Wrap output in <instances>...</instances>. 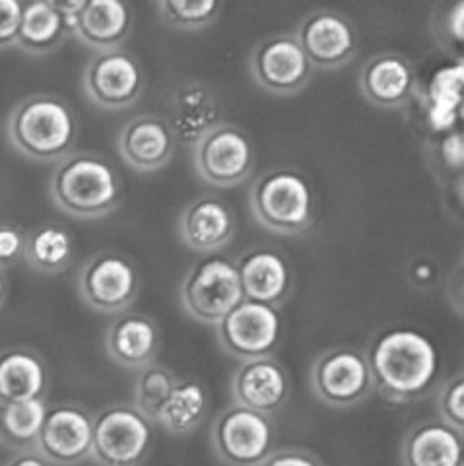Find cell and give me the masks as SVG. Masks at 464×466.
<instances>
[{
	"instance_id": "38",
	"label": "cell",
	"mask_w": 464,
	"mask_h": 466,
	"mask_svg": "<svg viewBox=\"0 0 464 466\" xmlns=\"http://www.w3.org/2000/svg\"><path fill=\"white\" fill-rule=\"evenodd\" d=\"M409 279L418 288H429L438 279V268L428 258H416L409 267Z\"/></svg>"
},
{
	"instance_id": "29",
	"label": "cell",
	"mask_w": 464,
	"mask_h": 466,
	"mask_svg": "<svg viewBox=\"0 0 464 466\" xmlns=\"http://www.w3.org/2000/svg\"><path fill=\"white\" fill-rule=\"evenodd\" d=\"M47 408V399L0 404V445L16 453L35 451Z\"/></svg>"
},
{
	"instance_id": "3",
	"label": "cell",
	"mask_w": 464,
	"mask_h": 466,
	"mask_svg": "<svg viewBox=\"0 0 464 466\" xmlns=\"http://www.w3.org/2000/svg\"><path fill=\"white\" fill-rule=\"evenodd\" d=\"M51 198L56 208L80 220L111 214L123 200V183L106 156L72 152L55 166Z\"/></svg>"
},
{
	"instance_id": "22",
	"label": "cell",
	"mask_w": 464,
	"mask_h": 466,
	"mask_svg": "<svg viewBox=\"0 0 464 466\" xmlns=\"http://www.w3.org/2000/svg\"><path fill=\"white\" fill-rule=\"evenodd\" d=\"M167 123L177 142L195 146L220 119V101L212 87L200 80H188L171 94Z\"/></svg>"
},
{
	"instance_id": "12",
	"label": "cell",
	"mask_w": 464,
	"mask_h": 466,
	"mask_svg": "<svg viewBox=\"0 0 464 466\" xmlns=\"http://www.w3.org/2000/svg\"><path fill=\"white\" fill-rule=\"evenodd\" d=\"M253 80L274 96H294L308 87L313 65L294 34L278 32L255 43L249 56Z\"/></svg>"
},
{
	"instance_id": "37",
	"label": "cell",
	"mask_w": 464,
	"mask_h": 466,
	"mask_svg": "<svg viewBox=\"0 0 464 466\" xmlns=\"http://www.w3.org/2000/svg\"><path fill=\"white\" fill-rule=\"evenodd\" d=\"M258 466H325V464L308 449L282 447V449H274Z\"/></svg>"
},
{
	"instance_id": "31",
	"label": "cell",
	"mask_w": 464,
	"mask_h": 466,
	"mask_svg": "<svg viewBox=\"0 0 464 466\" xmlns=\"http://www.w3.org/2000/svg\"><path fill=\"white\" fill-rule=\"evenodd\" d=\"M176 383L177 375L173 373V370L157 361L150 363V366L142 368L136 377L133 406L154 424L159 408H162Z\"/></svg>"
},
{
	"instance_id": "2",
	"label": "cell",
	"mask_w": 464,
	"mask_h": 466,
	"mask_svg": "<svg viewBox=\"0 0 464 466\" xmlns=\"http://www.w3.org/2000/svg\"><path fill=\"white\" fill-rule=\"evenodd\" d=\"M6 135L14 150L22 156L41 164H59L75 152L80 125L61 96L39 92L12 107L6 119Z\"/></svg>"
},
{
	"instance_id": "13",
	"label": "cell",
	"mask_w": 464,
	"mask_h": 466,
	"mask_svg": "<svg viewBox=\"0 0 464 466\" xmlns=\"http://www.w3.org/2000/svg\"><path fill=\"white\" fill-rule=\"evenodd\" d=\"M84 92L92 104L107 111L133 107L144 94V70L126 49L96 53L82 75Z\"/></svg>"
},
{
	"instance_id": "9",
	"label": "cell",
	"mask_w": 464,
	"mask_h": 466,
	"mask_svg": "<svg viewBox=\"0 0 464 466\" xmlns=\"http://www.w3.org/2000/svg\"><path fill=\"white\" fill-rule=\"evenodd\" d=\"M193 164L205 183L220 188L237 187L255 169L251 137L239 125L217 123L193 146Z\"/></svg>"
},
{
	"instance_id": "30",
	"label": "cell",
	"mask_w": 464,
	"mask_h": 466,
	"mask_svg": "<svg viewBox=\"0 0 464 466\" xmlns=\"http://www.w3.org/2000/svg\"><path fill=\"white\" fill-rule=\"evenodd\" d=\"M426 164L433 177L451 193L462 197V171H464V135L460 127H453L441 133H431L424 142Z\"/></svg>"
},
{
	"instance_id": "33",
	"label": "cell",
	"mask_w": 464,
	"mask_h": 466,
	"mask_svg": "<svg viewBox=\"0 0 464 466\" xmlns=\"http://www.w3.org/2000/svg\"><path fill=\"white\" fill-rule=\"evenodd\" d=\"M429 32L439 49L453 56L455 61H462L464 46V3H441L433 8L429 18Z\"/></svg>"
},
{
	"instance_id": "14",
	"label": "cell",
	"mask_w": 464,
	"mask_h": 466,
	"mask_svg": "<svg viewBox=\"0 0 464 466\" xmlns=\"http://www.w3.org/2000/svg\"><path fill=\"white\" fill-rule=\"evenodd\" d=\"M313 68L337 70L354 61L359 51V34L340 10L317 8L301 18L294 32Z\"/></svg>"
},
{
	"instance_id": "26",
	"label": "cell",
	"mask_w": 464,
	"mask_h": 466,
	"mask_svg": "<svg viewBox=\"0 0 464 466\" xmlns=\"http://www.w3.org/2000/svg\"><path fill=\"white\" fill-rule=\"evenodd\" d=\"M72 35V25L65 14L49 0L24 5L16 47L27 55L41 56L59 49Z\"/></svg>"
},
{
	"instance_id": "28",
	"label": "cell",
	"mask_w": 464,
	"mask_h": 466,
	"mask_svg": "<svg viewBox=\"0 0 464 466\" xmlns=\"http://www.w3.org/2000/svg\"><path fill=\"white\" fill-rule=\"evenodd\" d=\"M75 251L72 231L63 224L49 222L27 231L24 260L41 274H59L70 267Z\"/></svg>"
},
{
	"instance_id": "4",
	"label": "cell",
	"mask_w": 464,
	"mask_h": 466,
	"mask_svg": "<svg viewBox=\"0 0 464 466\" xmlns=\"http://www.w3.org/2000/svg\"><path fill=\"white\" fill-rule=\"evenodd\" d=\"M249 207L255 220L278 236H301L315 224L313 187L296 167H270L253 181Z\"/></svg>"
},
{
	"instance_id": "39",
	"label": "cell",
	"mask_w": 464,
	"mask_h": 466,
	"mask_svg": "<svg viewBox=\"0 0 464 466\" xmlns=\"http://www.w3.org/2000/svg\"><path fill=\"white\" fill-rule=\"evenodd\" d=\"M3 466H53V464L43 459L37 451H20V453L10 457Z\"/></svg>"
},
{
	"instance_id": "25",
	"label": "cell",
	"mask_w": 464,
	"mask_h": 466,
	"mask_svg": "<svg viewBox=\"0 0 464 466\" xmlns=\"http://www.w3.org/2000/svg\"><path fill=\"white\" fill-rule=\"evenodd\" d=\"M49 370L32 348L0 350V404L47 399Z\"/></svg>"
},
{
	"instance_id": "40",
	"label": "cell",
	"mask_w": 464,
	"mask_h": 466,
	"mask_svg": "<svg viewBox=\"0 0 464 466\" xmlns=\"http://www.w3.org/2000/svg\"><path fill=\"white\" fill-rule=\"evenodd\" d=\"M6 294H8V280L5 270H0V308H3L6 301Z\"/></svg>"
},
{
	"instance_id": "24",
	"label": "cell",
	"mask_w": 464,
	"mask_h": 466,
	"mask_svg": "<svg viewBox=\"0 0 464 466\" xmlns=\"http://www.w3.org/2000/svg\"><path fill=\"white\" fill-rule=\"evenodd\" d=\"M133 22V10L121 0H86L76 16L75 37L96 53L121 49Z\"/></svg>"
},
{
	"instance_id": "17",
	"label": "cell",
	"mask_w": 464,
	"mask_h": 466,
	"mask_svg": "<svg viewBox=\"0 0 464 466\" xmlns=\"http://www.w3.org/2000/svg\"><path fill=\"white\" fill-rule=\"evenodd\" d=\"M179 236L197 253L214 255L236 238L237 218L229 202L207 193L198 195L179 214Z\"/></svg>"
},
{
	"instance_id": "1",
	"label": "cell",
	"mask_w": 464,
	"mask_h": 466,
	"mask_svg": "<svg viewBox=\"0 0 464 466\" xmlns=\"http://www.w3.org/2000/svg\"><path fill=\"white\" fill-rule=\"evenodd\" d=\"M364 354L375 390L390 402L409 404L438 387V348L412 327L395 325L377 330Z\"/></svg>"
},
{
	"instance_id": "34",
	"label": "cell",
	"mask_w": 464,
	"mask_h": 466,
	"mask_svg": "<svg viewBox=\"0 0 464 466\" xmlns=\"http://www.w3.org/2000/svg\"><path fill=\"white\" fill-rule=\"evenodd\" d=\"M438 414L445 421L464 433V375L457 371L438 385Z\"/></svg>"
},
{
	"instance_id": "27",
	"label": "cell",
	"mask_w": 464,
	"mask_h": 466,
	"mask_svg": "<svg viewBox=\"0 0 464 466\" xmlns=\"http://www.w3.org/2000/svg\"><path fill=\"white\" fill-rule=\"evenodd\" d=\"M208 389L198 379H177L169 397L159 408L154 424L162 426L167 433L185 437L193 433L208 414Z\"/></svg>"
},
{
	"instance_id": "18",
	"label": "cell",
	"mask_w": 464,
	"mask_h": 466,
	"mask_svg": "<svg viewBox=\"0 0 464 466\" xmlns=\"http://www.w3.org/2000/svg\"><path fill=\"white\" fill-rule=\"evenodd\" d=\"M359 90L371 106L398 109L416 97L419 80L416 68L400 53H379L369 56L359 70Z\"/></svg>"
},
{
	"instance_id": "6",
	"label": "cell",
	"mask_w": 464,
	"mask_h": 466,
	"mask_svg": "<svg viewBox=\"0 0 464 466\" xmlns=\"http://www.w3.org/2000/svg\"><path fill=\"white\" fill-rule=\"evenodd\" d=\"M152 447V421L133 404L113 402L94 416L92 461L97 466H142Z\"/></svg>"
},
{
	"instance_id": "11",
	"label": "cell",
	"mask_w": 464,
	"mask_h": 466,
	"mask_svg": "<svg viewBox=\"0 0 464 466\" xmlns=\"http://www.w3.org/2000/svg\"><path fill=\"white\" fill-rule=\"evenodd\" d=\"M216 339L239 361L268 358L282 339V315L278 308L245 298L216 325Z\"/></svg>"
},
{
	"instance_id": "35",
	"label": "cell",
	"mask_w": 464,
	"mask_h": 466,
	"mask_svg": "<svg viewBox=\"0 0 464 466\" xmlns=\"http://www.w3.org/2000/svg\"><path fill=\"white\" fill-rule=\"evenodd\" d=\"M27 231L12 222H0V270L12 268L24 258Z\"/></svg>"
},
{
	"instance_id": "32",
	"label": "cell",
	"mask_w": 464,
	"mask_h": 466,
	"mask_svg": "<svg viewBox=\"0 0 464 466\" xmlns=\"http://www.w3.org/2000/svg\"><path fill=\"white\" fill-rule=\"evenodd\" d=\"M156 8L159 20L173 29H183V32H197V29L212 25L222 12L220 3H216V0H197V3L159 0Z\"/></svg>"
},
{
	"instance_id": "36",
	"label": "cell",
	"mask_w": 464,
	"mask_h": 466,
	"mask_svg": "<svg viewBox=\"0 0 464 466\" xmlns=\"http://www.w3.org/2000/svg\"><path fill=\"white\" fill-rule=\"evenodd\" d=\"M24 5L16 0H0V51L16 47Z\"/></svg>"
},
{
	"instance_id": "19",
	"label": "cell",
	"mask_w": 464,
	"mask_h": 466,
	"mask_svg": "<svg viewBox=\"0 0 464 466\" xmlns=\"http://www.w3.org/2000/svg\"><path fill=\"white\" fill-rule=\"evenodd\" d=\"M176 144L167 119L154 113L133 116L117 135V150L123 162L142 173L164 169L176 154Z\"/></svg>"
},
{
	"instance_id": "10",
	"label": "cell",
	"mask_w": 464,
	"mask_h": 466,
	"mask_svg": "<svg viewBox=\"0 0 464 466\" xmlns=\"http://www.w3.org/2000/svg\"><path fill=\"white\" fill-rule=\"evenodd\" d=\"M140 286L136 265L119 251L94 253L78 270L80 298L97 313L128 311L140 294Z\"/></svg>"
},
{
	"instance_id": "15",
	"label": "cell",
	"mask_w": 464,
	"mask_h": 466,
	"mask_svg": "<svg viewBox=\"0 0 464 466\" xmlns=\"http://www.w3.org/2000/svg\"><path fill=\"white\" fill-rule=\"evenodd\" d=\"M94 416L76 402H56L47 408L37 440V453L53 466H76L92 459Z\"/></svg>"
},
{
	"instance_id": "8",
	"label": "cell",
	"mask_w": 464,
	"mask_h": 466,
	"mask_svg": "<svg viewBox=\"0 0 464 466\" xmlns=\"http://www.w3.org/2000/svg\"><path fill=\"white\" fill-rule=\"evenodd\" d=\"M313 395L330 408H354L375 390L366 354L354 346L323 350L311 366Z\"/></svg>"
},
{
	"instance_id": "5",
	"label": "cell",
	"mask_w": 464,
	"mask_h": 466,
	"mask_svg": "<svg viewBox=\"0 0 464 466\" xmlns=\"http://www.w3.org/2000/svg\"><path fill=\"white\" fill-rule=\"evenodd\" d=\"M179 298L188 317L216 327L245 299L236 260L216 253L197 260L185 274Z\"/></svg>"
},
{
	"instance_id": "23",
	"label": "cell",
	"mask_w": 464,
	"mask_h": 466,
	"mask_svg": "<svg viewBox=\"0 0 464 466\" xmlns=\"http://www.w3.org/2000/svg\"><path fill=\"white\" fill-rule=\"evenodd\" d=\"M400 461L402 466H464L462 431L439 418L419 421L404 435Z\"/></svg>"
},
{
	"instance_id": "7",
	"label": "cell",
	"mask_w": 464,
	"mask_h": 466,
	"mask_svg": "<svg viewBox=\"0 0 464 466\" xmlns=\"http://www.w3.org/2000/svg\"><path fill=\"white\" fill-rule=\"evenodd\" d=\"M210 445L226 466H258L274 451L270 416L229 404L212 421Z\"/></svg>"
},
{
	"instance_id": "20",
	"label": "cell",
	"mask_w": 464,
	"mask_h": 466,
	"mask_svg": "<svg viewBox=\"0 0 464 466\" xmlns=\"http://www.w3.org/2000/svg\"><path fill=\"white\" fill-rule=\"evenodd\" d=\"M243 294L247 299L280 308L294 289V272L286 257L267 245L243 251L236 260Z\"/></svg>"
},
{
	"instance_id": "16",
	"label": "cell",
	"mask_w": 464,
	"mask_h": 466,
	"mask_svg": "<svg viewBox=\"0 0 464 466\" xmlns=\"http://www.w3.org/2000/svg\"><path fill=\"white\" fill-rule=\"evenodd\" d=\"M229 392L236 404L274 416L286 406L292 385L286 368L277 358H255L241 361L231 375Z\"/></svg>"
},
{
	"instance_id": "21",
	"label": "cell",
	"mask_w": 464,
	"mask_h": 466,
	"mask_svg": "<svg viewBox=\"0 0 464 466\" xmlns=\"http://www.w3.org/2000/svg\"><path fill=\"white\" fill-rule=\"evenodd\" d=\"M159 327L140 311H123L106 332V352L125 370H142L156 363L159 354Z\"/></svg>"
}]
</instances>
